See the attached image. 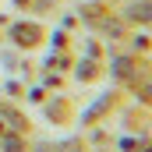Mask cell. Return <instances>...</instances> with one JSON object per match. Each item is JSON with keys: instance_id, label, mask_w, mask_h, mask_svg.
Listing matches in <instances>:
<instances>
[{"instance_id": "1", "label": "cell", "mask_w": 152, "mask_h": 152, "mask_svg": "<svg viewBox=\"0 0 152 152\" xmlns=\"http://www.w3.org/2000/svg\"><path fill=\"white\" fill-rule=\"evenodd\" d=\"M124 14L131 21H138V25H152V0H131Z\"/></svg>"}, {"instance_id": "2", "label": "cell", "mask_w": 152, "mask_h": 152, "mask_svg": "<svg viewBox=\"0 0 152 152\" xmlns=\"http://www.w3.org/2000/svg\"><path fill=\"white\" fill-rule=\"evenodd\" d=\"M4 152H25L21 138H18V134H7V138H4Z\"/></svg>"}, {"instance_id": "3", "label": "cell", "mask_w": 152, "mask_h": 152, "mask_svg": "<svg viewBox=\"0 0 152 152\" xmlns=\"http://www.w3.org/2000/svg\"><path fill=\"white\" fill-rule=\"evenodd\" d=\"M60 152H81V149H78V142H60Z\"/></svg>"}]
</instances>
